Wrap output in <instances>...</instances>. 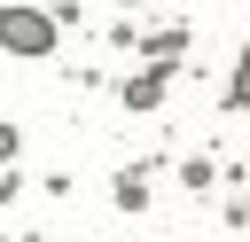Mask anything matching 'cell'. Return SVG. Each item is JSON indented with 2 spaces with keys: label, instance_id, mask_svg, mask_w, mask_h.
I'll use <instances>...</instances> for the list:
<instances>
[{
  "label": "cell",
  "instance_id": "cell-1",
  "mask_svg": "<svg viewBox=\"0 0 250 242\" xmlns=\"http://www.w3.org/2000/svg\"><path fill=\"white\" fill-rule=\"evenodd\" d=\"M0 47L8 55H55V23L39 8H0Z\"/></svg>",
  "mask_w": 250,
  "mask_h": 242
},
{
  "label": "cell",
  "instance_id": "cell-2",
  "mask_svg": "<svg viewBox=\"0 0 250 242\" xmlns=\"http://www.w3.org/2000/svg\"><path fill=\"white\" fill-rule=\"evenodd\" d=\"M234 94H242V101H250V78H234Z\"/></svg>",
  "mask_w": 250,
  "mask_h": 242
}]
</instances>
